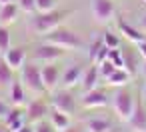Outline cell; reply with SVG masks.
<instances>
[{"instance_id":"1","label":"cell","mask_w":146,"mask_h":132,"mask_svg":"<svg viewBox=\"0 0 146 132\" xmlns=\"http://www.w3.org/2000/svg\"><path fill=\"white\" fill-rule=\"evenodd\" d=\"M68 12H64V10H48V12H38L36 16H32L30 20H28V28L34 32V34H48V32H52L54 28H58L60 26V22H62V18L66 16Z\"/></svg>"},{"instance_id":"2","label":"cell","mask_w":146,"mask_h":132,"mask_svg":"<svg viewBox=\"0 0 146 132\" xmlns=\"http://www.w3.org/2000/svg\"><path fill=\"white\" fill-rule=\"evenodd\" d=\"M46 42L56 44V46H60V48H64V50H74V48H82V46H84L82 38H80L76 32H72V30H68V28H60V26L54 28L52 32H48Z\"/></svg>"},{"instance_id":"3","label":"cell","mask_w":146,"mask_h":132,"mask_svg":"<svg viewBox=\"0 0 146 132\" xmlns=\"http://www.w3.org/2000/svg\"><path fill=\"white\" fill-rule=\"evenodd\" d=\"M20 82L24 84L26 90H30V92H34V94L46 92L44 82H42L40 66H36V64H24V66L20 68Z\"/></svg>"},{"instance_id":"4","label":"cell","mask_w":146,"mask_h":132,"mask_svg":"<svg viewBox=\"0 0 146 132\" xmlns=\"http://www.w3.org/2000/svg\"><path fill=\"white\" fill-rule=\"evenodd\" d=\"M134 98L130 96V92L128 90H116V94L112 96V108H114V112H116V116L120 118V120H124V122H128V118H130V114H132V110H134Z\"/></svg>"},{"instance_id":"5","label":"cell","mask_w":146,"mask_h":132,"mask_svg":"<svg viewBox=\"0 0 146 132\" xmlns=\"http://www.w3.org/2000/svg\"><path fill=\"white\" fill-rule=\"evenodd\" d=\"M90 10H92V18L98 24H106L114 16V2L112 0H92Z\"/></svg>"},{"instance_id":"6","label":"cell","mask_w":146,"mask_h":132,"mask_svg":"<svg viewBox=\"0 0 146 132\" xmlns=\"http://www.w3.org/2000/svg\"><path fill=\"white\" fill-rule=\"evenodd\" d=\"M52 108L64 112V114H74L76 110V98L72 96L70 90H56L52 94Z\"/></svg>"},{"instance_id":"7","label":"cell","mask_w":146,"mask_h":132,"mask_svg":"<svg viewBox=\"0 0 146 132\" xmlns=\"http://www.w3.org/2000/svg\"><path fill=\"white\" fill-rule=\"evenodd\" d=\"M62 54H64V48H60L56 44H50V42H44L36 48V58L44 64L46 62H56Z\"/></svg>"},{"instance_id":"8","label":"cell","mask_w":146,"mask_h":132,"mask_svg":"<svg viewBox=\"0 0 146 132\" xmlns=\"http://www.w3.org/2000/svg\"><path fill=\"white\" fill-rule=\"evenodd\" d=\"M80 102H82L84 108H100V106H106V104H108V94H106L104 90L94 88V90L84 92V96H82Z\"/></svg>"},{"instance_id":"9","label":"cell","mask_w":146,"mask_h":132,"mask_svg":"<svg viewBox=\"0 0 146 132\" xmlns=\"http://www.w3.org/2000/svg\"><path fill=\"white\" fill-rule=\"evenodd\" d=\"M46 114H50V110H48V106H46V102H42V100H32L30 104H28V108H26V122H30V124H36V122H40V120H44V116Z\"/></svg>"},{"instance_id":"10","label":"cell","mask_w":146,"mask_h":132,"mask_svg":"<svg viewBox=\"0 0 146 132\" xmlns=\"http://www.w3.org/2000/svg\"><path fill=\"white\" fill-rule=\"evenodd\" d=\"M40 72H42L44 88L46 90H54L58 86V82H60V70H58V66H54V62H46L40 68Z\"/></svg>"},{"instance_id":"11","label":"cell","mask_w":146,"mask_h":132,"mask_svg":"<svg viewBox=\"0 0 146 132\" xmlns=\"http://www.w3.org/2000/svg\"><path fill=\"white\" fill-rule=\"evenodd\" d=\"M4 60L6 64L12 68V70H20L24 64H26V50L20 48V46H10L6 52H4Z\"/></svg>"},{"instance_id":"12","label":"cell","mask_w":146,"mask_h":132,"mask_svg":"<svg viewBox=\"0 0 146 132\" xmlns=\"http://www.w3.org/2000/svg\"><path fill=\"white\" fill-rule=\"evenodd\" d=\"M4 122H6V128L10 132H16L18 128H22L26 124V114L20 110V106H14L12 110H8V114L4 116Z\"/></svg>"},{"instance_id":"13","label":"cell","mask_w":146,"mask_h":132,"mask_svg":"<svg viewBox=\"0 0 146 132\" xmlns=\"http://www.w3.org/2000/svg\"><path fill=\"white\" fill-rule=\"evenodd\" d=\"M128 126L134 132H146V110L142 108V104H134V110L128 118Z\"/></svg>"},{"instance_id":"14","label":"cell","mask_w":146,"mask_h":132,"mask_svg":"<svg viewBox=\"0 0 146 132\" xmlns=\"http://www.w3.org/2000/svg\"><path fill=\"white\" fill-rule=\"evenodd\" d=\"M18 4L16 2H8V4H0V24L2 26H8L12 22H16V16H18Z\"/></svg>"},{"instance_id":"15","label":"cell","mask_w":146,"mask_h":132,"mask_svg":"<svg viewBox=\"0 0 146 132\" xmlns=\"http://www.w3.org/2000/svg\"><path fill=\"white\" fill-rule=\"evenodd\" d=\"M98 78H100V72H98V66H96V64L90 66V68H86V70L82 72V78H80V84H82L84 92L94 90L96 84H98Z\"/></svg>"},{"instance_id":"16","label":"cell","mask_w":146,"mask_h":132,"mask_svg":"<svg viewBox=\"0 0 146 132\" xmlns=\"http://www.w3.org/2000/svg\"><path fill=\"white\" fill-rule=\"evenodd\" d=\"M130 80H132V74H130L126 68H116V70L106 78V82H108L110 86H114V88H122V86H126Z\"/></svg>"},{"instance_id":"17","label":"cell","mask_w":146,"mask_h":132,"mask_svg":"<svg viewBox=\"0 0 146 132\" xmlns=\"http://www.w3.org/2000/svg\"><path fill=\"white\" fill-rule=\"evenodd\" d=\"M8 94H10L12 106H20V104H24L26 88H24V84H22L20 80H14V82H10V86H8Z\"/></svg>"},{"instance_id":"18","label":"cell","mask_w":146,"mask_h":132,"mask_svg":"<svg viewBox=\"0 0 146 132\" xmlns=\"http://www.w3.org/2000/svg\"><path fill=\"white\" fill-rule=\"evenodd\" d=\"M118 30H120V34H122L126 40H130V42H134V44H138V42L146 40V38H144V34H142L140 30H136L134 26L126 24L124 20H118Z\"/></svg>"},{"instance_id":"19","label":"cell","mask_w":146,"mask_h":132,"mask_svg":"<svg viewBox=\"0 0 146 132\" xmlns=\"http://www.w3.org/2000/svg\"><path fill=\"white\" fill-rule=\"evenodd\" d=\"M60 78H62V86L70 88V86H74V84L80 82V78H82V68H80L78 64H70V66L66 68V72H64Z\"/></svg>"},{"instance_id":"20","label":"cell","mask_w":146,"mask_h":132,"mask_svg":"<svg viewBox=\"0 0 146 132\" xmlns=\"http://www.w3.org/2000/svg\"><path fill=\"white\" fill-rule=\"evenodd\" d=\"M50 124L60 132V130H64V128L70 126V114H64V112L52 108V110H50Z\"/></svg>"},{"instance_id":"21","label":"cell","mask_w":146,"mask_h":132,"mask_svg":"<svg viewBox=\"0 0 146 132\" xmlns=\"http://www.w3.org/2000/svg\"><path fill=\"white\" fill-rule=\"evenodd\" d=\"M86 130L88 132H112V124L106 118H92V120H88Z\"/></svg>"},{"instance_id":"22","label":"cell","mask_w":146,"mask_h":132,"mask_svg":"<svg viewBox=\"0 0 146 132\" xmlns=\"http://www.w3.org/2000/svg\"><path fill=\"white\" fill-rule=\"evenodd\" d=\"M12 80H14V70L6 64L4 58H0V86H10Z\"/></svg>"},{"instance_id":"23","label":"cell","mask_w":146,"mask_h":132,"mask_svg":"<svg viewBox=\"0 0 146 132\" xmlns=\"http://www.w3.org/2000/svg\"><path fill=\"white\" fill-rule=\"evenodd\" d=\"M96 66H98V72H100V76H102L104 80H106V78H108L116 68H118V66H116L112 60H108V58H104V60H102V62H98Z\"/></svg>"},{"instance_id":"24","label":"cell","mask_w":146,"mask_h":132,"mask_svg":"<svg viewBox=\"0 0 146 132\" xmlns=\"http://www.w3.org/2000/svg\"><path fill=\"white\" fill-rule=\"evenodd\" d=\"M8 48H10V32H8L6 26L0 24V52L4 54Z\"/></svg>"},{"instance_id":"25","label":"cell","mask_w":146,"mask_h":132,"mask_svg":"<svg viewBox=\"0 0 146 132\" xmlns=\"http://www.w3.org/2000/svg\"><path fill=\"white\" fill-rule=\"evenodd\" d=\"M16 4H18V8H20L22 12H26V14L36 12V0H16Z\"/></svg>"},{"instance_id":"26","label":"cell","mask_w":146,"mask_h":132,"mask_svg":"<svg viewBox=\"0 0 146 132\" xmlns=\"http://www.w3.org/2000/svg\"><path fill=\"white\" fill-rule=\"evenodd\" d=\"M102 42H104L106 48H118V44H120L118 36L112 34V32H104V34H102Z\"/></svg>"},{"instance_id":"27","label":"cell","mask_w":146,"mask_h":132,"mask_svg":"<svg viewBox=\"0 0 146 132\" xmlns=\"http://www.w3.org/2000/svg\"><path fill=\"white\" fill-rule=\"evenodd\" d=\"M108 60H112L118 68H122L124 66V60H122V52L120 50H116V48H108V56H106Z\"/></svg>"},{"instance_id":"28","label":"cell","mask_w":146,"mask_h":132,"mask_svg":"<svg viewBox=\"0 0 146 132\" xmlns=\"http://www.w3.org/2000/svg\"><path fill=\"white\" fill-rule=\"evenodd\" d=\"M36 10H38V12L54 10V0H36Z\"/></svg>"},{"instance_id":"29","label":"cell","mask_w":146,"mask_h":132,"mask_svg":"<svg viewBox=\"0 0 146 132\" xmlns=\"http://www.w3.org/2000/svg\"><path fill=\"white\" fill-rule=\"evenodd\" d=\"M34 132H58L52 124H48V122H44V120H40V122H36V126H34Z\"/></svg>"},{"instance_id":"30","label":"cell","mask_w":146,"mask_h":132,"mask_svg":"<svg viewBox=\"0 0 146 132\" xmlns=\"http://www.w3.org/2000/svg\"><path fill=\"white\" fill-rule=\"evenodd\" d=\"M102 46H104V42H102V40H96V42H94V44L90 46V52H88L90 60H94V58H96V54L100 52V48H102Z\"/></svg>"},{"instance_id":"31","label":"cell","mask_w":146,"mask_h":132,"mask_svg":"<svg viewBox=\"0 0 146 132\" xmlns=\"http://www.w3.org/2000/svg\"><path fill=\"white\" fill-rule=\"evenodd\" d=\"M106 56H108V48H106V46H102V48H100V52H98V54H96V58H94V64L102 62Z\"/></svg>"},{"instance_id":"32","label":"cell","mask_w":146,"mask_h":132,"mask_svg":"<svg viewBox=\"0 0 146 132\" xmlns=\"http://www.w3.org/2000/svg\"><path fill=\"white\" fill-rule=\"evenodd\" d=\"M138 54L146 60V40H142V42H138Z\"/></svg>"},{"instance_id":"33","label":"cell","mask_w":146,"mask_h":132,"mask_svg":"<svg viewBox=\"0 0 146 132\" xmlns=\"http://www.w3.org/2000/svg\"><path fill=\"white\" fill-rule=\"evenodd\" d=\"M60 132H88V130H84L82 126H68V128H64V130H60Z\"/></svg>"},{"instance_id":"34","label":"cell","mask_w":146,"mask_h":132,"mask_svg":"<svg viewBox=\"0 0 146 132\" xmlns=\"http://www.w3.org/2000/svg\"><path fill=\"white\" fill-rule=\"evenodd\" d=\"M8 110H10V108H8V106H6L2 100H0V120H4V116L8 114Z\"/></svg>"},{"instance_id":"35","label":"cell","mask_w":146,"mask_h":132,"mask_svg":"<svg viewBox=\"0 0 146 132\" xmlns=\"http://www.w3.org/2000/svg\"><path fill=\"white\" fill-rule=\"evenodd\" d=\"M16 132H34V128H32V126H30V122H28V124H24L22 128H18Z\"/></svg>"},{"instance_id":"36","label":"cell","mask_w":146,"mask_h":132,"mask_svg":"<svg viewBox=\"0 0 146 132\" xmlns=\"http://www.w3.org/2000/svg\"><path fill=\"white\" fill-rule=\"evenodd\" d=\"M140 26H142V30L146 32V12L142 14V18H140Z\"/></svg>"},{"instance_id":"37","label":"cell","mask_w":146,"mask_h":132,"mask_svg":"<svg viewBox=\"0 0 146 132\" xmlns=\"http://www.w3.org/2000/svg\"><path fill=\"white\" fill-rule=\"evenodd\" d=\"M8 2H16V0H0V4H8Z\"/></svg>"},{"instance_id":"38","label":"cell","mask_w":146,"mask_h":132,"mask_svg":"<svg viewBox=\"0 0 146 132\" xmlns=\"http://www.w3.org/2000/svg\"><path fill=\"white\" fill-rule=\"evenodd\" d=\"M142 72H144V76H146V60H144V68H142Z\"/></svg>"},{"instance_id":"39","label":"cell","mask_w":146,"mask_h":132,"mask_svg":"<svg viewBox=\"0 0 146 132\" xmlns=\"http://www.w3.org/2000/svg\"><path fill=\"white\" fill-rule=\"evenodd\" d=\"M144 96H146V86H144Z\"/></svg>"},{"instance_id":"40","label":"cell","mask_w":146,"mask_h":132,"mask_svg":"<svg viewBox=\"0 0 146 132\" xmlns=\"http://www.w3.org/2000/svg\"><path fill=\"white\" fill-rule=\"evenodd\" d=\"M0 132H6V130H2V128H0Z\"/></svg>"},{"instance_id":"41","label":"cell","mask_w":146,"mask_h":132,"mask_svg":"<svg viewBox=\"0 0 146 132\" xmlns=\"http://www.w3.org/2000/svg\"><path fill=\"white\" fill-rule=\"evenodd\" d=\"M112 132H120V130H112Z\"/></svg>"},{"instance_id":"42","label":"cell","mask_w":146,"mask_h":132,"mask_svg":"<svg viewBox=\"0 0 146 132\" xmlns=\"http://www.w3.org/2000/svg\"><path fill=\"white\" fill-rule=\"evenodd\" d=\"M142 2H144V4H146V0H142Z\"/></svg>"}]
</instances>
